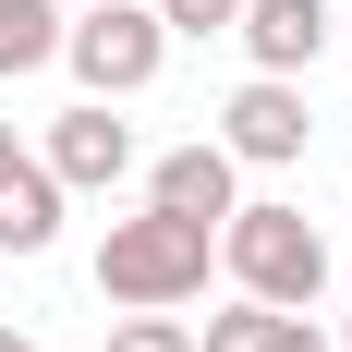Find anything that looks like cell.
I'll use <instances>...</instances> for the list:
<instances>
[{
  "label": "cell",
  "instance_id": "obj_1",
  "mask_svg": "<svg viewBox=\"0 0 352 352\" xmlns=\"http://www.w3.org/2000/svg\"><path fill=\"white\" fill-rule=\"evenodd\" d=\"M207 219H170V207H146V219H109V243H98V292L109 304H134V316H170L182 292H207Z\"/></svg>",
  "mask_w": 352,
  "mask_h": 352
},
{
  "label": "cell",
  "instance_id": "obj_2",
  "mask_svg": "<svg viewBox=\"0 0 352 352\" xmlns=\"http://www.w3.org/2000/svg\"><path fill=\"white\" fill-rule=\"evenodd\" d=\"M219 267L243 280V304H280V316L328 292V243H316L304 207H231L219 219Z\"/></svg>",
  "mask_w": 352,
  "mask_h": 352
},
{
  "label": "cell",
  "instance_id": "obj_3",
  "mask_svg": "<svg viewBox=\"0 0 352 352\" xmlns=\"http://www.w3.org/2000/svg\"><path fill=\"white\" fill-rule=\"evenodd\" d=\"M61 61H73L85 98H134V85H158L170 36H158L146 0H98V12H73V25H61Z\"/></svg>",
  "mask_w": 352,
  "mask_h": 352
},
{
  "label": "cell",
  "instance_id": "obj_4",
  "mask_svg": "<svg viewBox=\"0 0 352 352\" xmlns=\"http://www.w3.org/2000/svg\"><path fill=\"white\" fill-rule=\"evenodd\" d=\"M304 134H316V122H304V85H292V73H255L243 98L219 109L231 170H292V158H304Z\"/></svg>",
  "mask_w": 352,
  "mask_h": 352
},
{
  "label": "cell",
  "instance_id": "obj_5",
  "mask_svg": "<svg viewBox=\"0 0 352 352\" xmlns=\"http://www.w3.org/2000/svg\"><path fill=\"white\" fill-rule=\"evenodd\" d=\"M49 182H85V195H109V182L134 170V122H109V98H85V109H61L49 122V158H36Z\"/></svg>",
  "mask_w": 352,
  "mask_h": 352
},
{
  "label": "cell",
  "instance_id": "obj_6",
  "mask_svg": "<svg viewBox=\"0 0 352 352\" xmlns=\"http://www.w3.org/2000/svg\"><path fill=\"white\" fill-rule=\"evenodd\" d=\"M231 36L255 49V73H292V85H304V73H316V49H328L340 25H328V0H243V12H231Z\"/></svg>",
  "mask_w": 352,
  "mask_h": 352
},
{
  "label": "cell",
  "instance_id": "obj_7",
  "mask_svg": "<svg viewBox=\"0 0 352 352\" xmlns=\"http://www.w3.org/2000/svg\"><path fill=\"white\" fill-rule=\"evenodd\" d=\"M231 182H243V170H231V146H219V134H195V146H170V158L146 170V207H170V219H207V231H219V219L243 207Z\"/></svg>",
  "mask_w": 352,
  "mask_h": 352
},
{
  "label": "cell",
  "instance_id": "obj_8",
  "mask_svg": "<svg viewBox=\"0 0 352 352\" xmlns=\"http://www.w3.org/2000/svg\"><path fill=\"white\" fill-rule=\"evenodd\" d=\"M61 243V182L36 158H0V255H49Z\"/></svg>",
  "mask_w": 352,
  "mask_h": 352
},
{
  "label": "cell",
  "instance_id": "obj_9",
  "mask_svg": "<svg viewBox=\"0 0 352 352\" xmlns=\"http://www.w3.org/2000/svg\"><path fill=\"white\" fill-rule=\"evenodd\" d=\"M36 61H61V12L49 0H0V73H36Z\"/></svg>",
  "mask_w": 352,
  "mask_h": 352
},
{
  "label": "cell",
  "instance_id": "obj_10",
  "mask_svg": "<svg viewBox=\"0 0 352 352\" xmlns=\"http://www.w3.org/2000/svg\"><path fill=\"white\" fill-rule=\"evenodd\" d=\"M146 12H158V36H231L243 0H146Z\"/></svg>",
  "mask_w": 352,
  "mask_h": 352
},
{
  "label": "cell",
  "instance_id": "obj_11",
  "mask_svg": "<svg viewBox=\"0 0 352 352\" xmlns=\"http://www.w3.org/2000/svg\"><path fill=\"white\" fill-rule=\"evenodd\" d=\"M255 340H267V304H231V316H207L195 352H255Z\"/></svg>",
  "mask_w": 352,
  "mask_h": 352
},
{
  "label": "cell",
  "instance_id": "obj_12",
  "mask_svg": "<svg viewBox=\"0 0 352 352\" xmlns=\"http://www.w3.org/2000/svg\"><path fill=\"white\" fill-rule=\"evenodd\" d=\"M109 352H195V328H170V316H122V340Z\"/></svg>",
  "mask_w": 352,
  "mask_h": 352
},
{
  "label": "cell",
  "instance_id": "obj_13",
  "mask_svg": "<svg viewBox=\"0 0 352 352\" xmlns=\"http://www.w3.org/2000/svg\"><path fill=\"white\" fill-rule=\"evenodd\" d=\"M255 352H328V340H316V316H304V304H292V316L267 304V340H255Z\"/></svg>",
  "mask_w": 352,
  "mask_h": 352
},
{
  "label": "cell",
  "instance_id": "obj_14",
  "mask_svg": "<svg viewBox=\"0 0 352 352\" xmlns=\"http://www.w3.org/2000/svg\"><path fill=\"white\" fill-rule=\"evenodd\" d=\"M0 352H36V340H25V328H0Z\"/></svg>",
  "mask_w": 352,
  "mask_h": 352
},
{
  "label": "cell",
  "instance_id": "obj_15",
  "mask_svg": "<svg viewBox=\"0 0 352 352\" xmlns=\"http://www.w3.org/2000/svg\"><path fill=\"white\" fill-rule=\"evenodd\" d=\"M340 352H352V340H340Z\"/></svg>",
  "mask_w": 352,
  "mask_h": 352
}]
</instances>
